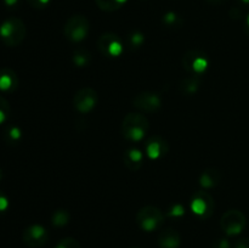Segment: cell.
I'll return each mask as SVG.
<instances>
[{
	"instance_id": "obj_1",
	"label": "cell",
	"mask_w": 249,
	"mask_h": 248,
	"mask_svg": "<svg viewBox=\"0 0 249 248\" xmlns=\"http://www.w3.org/2000/svg\"><path fill=\"white\" fill-rule=\"evenodd\" d=\"M27 27L21 18L10 17L0 24V39L9 48L18 46L24 40Z\"/></svg>"
},
{
	"instance_id": "obj_2",
	"label": "cell",
	"mask_w": 249,
	"mask_h": 248,
	"mask_svg": "<svg viewBox=\"0 0 249 248\" xmlns=\"http://www.w3.org/2000/svg\"><path fill=\"white\" fill-rule=\"evenodd\" d=\"M150 129L147 117L141 113H129L122 123V134L129 141H140L145 138Z\"/></svg>"
},
{
	"instance_id": "obj_3",
	"label": "cell",
	"mask_w": 249,
	"mask_h": 248,
	"mask_svg": "<svg viewBox=\"0 0 249 248\" xmlns=\"http://www.w3.org/2000/svg\"><path fill=\"white\" fill-rule=\"evenodd\" d=\"M90 23L89 19L84 15H73L72 17L67 19L65 27H63V33L68 40L73 43H79L84 40L89 34Z\"/></svg>"
},
{
	"instance_id": "obj_4",
	"label": "cell",
	"mask_w": 249,
	"mask_h": 248,
	"mask_svg": "<svg viewBox=\"0 0 249 248\" xmlns=\"http://www.w3.org/2000/svg\"><path fill=\"white\" fill-rule=\"evenodd\" d=\"M164 221V214L160 208L155 206L142 207L136 214V223L141 230L152 232L157 230Z\"/></svg>"
},
{
	"instance_id": "obj_5",
	"label": "cell",
	"mask_w": 249,
	"mask_h": 248,
	"mask_svg": "<svg viewBox=\"0 0 249 248\" xmlns=\"http://www.w3.org/2000/svg\"><path fill=\"white\" fill-rule=\"evenodd\" d=\"M246 224H247L246 215L238 209H230L225 212L220 220L221 229L229 236L240 235L245 230Z\"/></svg>"
},
{
	"instance_id": "obj_6",
	"label": "cell",
	"mask_w": 249,
	"mask_h": 248,
	"mask_svg": "<svg viewBox=\"0 0 249 248\" xmlns=\"http://www.w3.org/2000/svg\"><path fill=\"white\" fill-rule=\"evenodd\" d=\"M182 63H184L185 70L191 75H202L209 66V61L206 53L201 50H196V49L189 50L185 53Z\"/></svg>"
},
{
	"instance_id": "obj_7",
	"label": "cell",
	"mask_w": 249,
	"mask_h": 248,
	"mask_svg": "<svg viewBox=\"0 0 249 248\" xmlns=\"http://www.w3.org/2000/svg\"><path fill=\"white\" fill-rule=\"evenodd\" d=\"M97 92L96 90L90 87H84L75 92L73 97V106L79 113H89L97 104Z\"/></svg>"
},
{
	"instance_id": "obj_8",
	"label": "cell",
	"mask_w": 249,
	"mask_h": 248,
	"mask_svg": "<svg viewBox=\"0 0 249 248\" xmlns=\"http://www.w3.org/2000/svg\"><path fill=\"white\" fill-rule=\"evenodd\" d=\"M191 209L198 218L207 219L213 214L214 199L208 192L198 191L194 195L191 201Z\"/></svg>"
},
{
	"instance_id": "obj_9",
	"label": "cell",
	"mask_w": 249,
	"mask_h": 248,
	"mask_svg": "<svg viewBox=\"0 0 249 248\" xmlns=\"http://www.w3.org/2000/svg\"><path fill=\"white\" fill-rule=\"evenodd\" d=\"M22 240H23L24 245H27L28 247L39 248L43 247L48 242L49 233L43 225L33 224L24 229L23 233H22Z\"/></svg>"
},
{
	"instance_id": "obj_10",
	"label": "cell",
	"mask_w": 249,
	"mask_h": 248,
	"mask_svg": "<svg viewBox=\"0 0 249 248\" xmlns=\"http://www.w3.org/2000/svg\"><path fill=\"white\" fill-rule=\"evenodd\" d=\"M100 53L107 57H117L123 53V43L114 33H105L99 38Z\"/></svg>"
},
{
	"instance_id": "obj_11",
	"label": "cell",
	"mask_w": 249,
	"mask_h": 248,
	"mask_svg": "<svg viewBox=\"0 0 249 248\" xmlns=\"http://www.w3.org/2000/svg\"><path fill=\"white\" fill-rule=\"evenodd\" d=\"M134 106L142 112H147V113H153V112L158 111L162 106V100L155 92L145 91L140 92L134 99Z\"/></svg>"
},
{
	"instance_id": "obj_12",
	"label": "cell",
	"mask_w": 249,
	"mask_h": 248,
	"mask_svg": "<svg viewBox=\"0 0 249 248\" xmlns=\"http://www.w3.org/2000/svg\"><path fill=\"white\" fill-rule=\"evenodd\" d=\"M168 150H169V146H168V142L162 136H151L146 141L145 151L148 157L152 158V159H157L162 156H165V153H168Z\"/></svg>"
},
{
	"instance_id": "obj_13",
	"label": "cell",
	"mask_w": 249,
	"mask_h": 248,
	"mask_svg": "<svg viewBox=\"0 0 249 248\" xmlns=\"http://www.w3.org/2000/svg\"><path fill=\"white\" fill-rule=\"evenodd\" d=\"M181 245V237L177 230L167 228L158 236V246L160 248H179Z\"/></svg>"
},
{
	"instance_id": "obj_14",
	"label": "cell",
	"mask_w": 249,
	"mask_h": 248,
	"mask_svg": "<svg viewBox=\"0 0 249 248\" xmlns=\"http://www.w3.org/2000/svg\"><path fill=\"white\" fill-rule=\"evenodd\" d=\"M18 87V78L16 72L11 68H1L0 70V91L11 92Z\"/></svg>"
},
{
	"instance_id": "obj_15",
	"label": "cell",
	"mask_w": 249,
	"mask_h": 248,
	"mask_svg": "<svg viewBox=\"0 0 249 248\" xmlns=\"http://www.w3.org/2000/svg\"><path fill=\"white\" fill-rule=\"evenodd\" d=\"M221 180V173L216 168H208L199 177V185L204 189L218 186Z\"/></svg>"
},
{
	"instance_id": "obj_16",
	"label": "cell",
	"mask_w": 249,
	"mask_h": 248,
	"mask_svg": "<svg viewBox=\"0 0 249 248\" xmlns=\"http://www.w3.org/2000/svg\"><path fill=\"white\" fill-rule=\"evenodd\" d=\"M124 164L128 169L136 172L143 164V155L138 148H130L124 155Z\"/></svg>"
},
{
	"instance_id": "obj_17",
	"label": "cell",
	"mask_w": 249,
	"mask_h": 248,
	"mask_svg": "<svg viewBox=\"0 0 249 248\" xmlns=\"http://www.w3.org/2000/svg\"><path fill=\"white\" fill-rule=\"evenodd\" d=\"M201 75H190L180 83V91L186 95H192L198 90L201 84Z\"/></svg>"
},
{
	"instance_id": "obj_18",
	"label": "cell",
	"mask_w": 249,
	"mask_h": 248,
	"mask_svg": "<svg viewBox=\"0 0 249 248\" xmlns=\"http://www.w3.org/2000/svg\"><path fill=\"white\" fill-rule=\"evenodd\" d=\"M90 60H91V53L87 49L79 48L73 53V62L78 67H85V66L89 65Z\"/></svg>"
},
{
	"instance_id": "obj_19",
	"label": "cell",
	"mask_w": 249,
	"mask_h": 248,
	"mask_svg": "<svg viewBox=\"0 0 249 248\" xmlns=\"http://www.w3.org/2000/svg\"><path fill=\"white\" fill-rule=\"evenodd\" d=\"M96 5L102 10V11L112 12L121 9L122 5L125 4L126 0H95Z\"/></svg>"
},
{
	"instance_id": "obj_20",
	"label": "cell",
	"mask_w": 249,
	"mask_h": 248,
	"mask_svg": "<svg viewBox=\"0 0 249 248\" xmlns=\"http://www.w3.org/2000/svg\"><path fill=\"white\" fill-rule=\"evenodd\" d=\"M53 225L57 226V228H61V226H65L66 224L70 221V214H68L67 211H63V209H58L53 213Z\"/></svg>"
},
{
	"instance_id": "obj_21",
	"label": "cell",
	"mask_w": 249,
	"mask_h": 248,
	"mask_svg": "<svg viewBox=\"0 0 249 248\" xmlns=\"http://www.w3.org/2000/svg\"><path fill=\"white\" fill-rule=\"evenodd\" d=\"M10 111H11V107H10L9 101L0 95V124L6 122L10 116Z\"/></svg>"
},
{
	"instance_id": "obj_22",
	"label": "cell",
	"mask_w": 249,
	"mask_h": 248,
	"mask_svg": "<svg viewBox=\"0 0 249 248\" xmlns=\"http://www.w3.org/2000/svg\"><path fill=\"white\" fill-rule=\"evenodd\" d=\"M143 41H145V36H143V34L140 33V32H133L131 34H129L128 45L130 46V48H139V46L142 45Z\"/></svg>"
},
{
	"instance_id": "obj_23",
	"label": "cell",
	"mask_w": 249,
	"mask_h": 248,
	"mask_svg": "<svg viewBox=\"0 0 249 248\" xmlns=\"http://www.w3.org/2000/svg\"><path fill=\"white\" fill-rule=\"evenodd\" d=\"M5 138H6L7 142H10V143L17 142V141L21 140V138H22L21 129H19L18 126H11V128L7 129Z\"/></svg>"
},
{
	"instance_id": "obj_24",
	"label": "cell",
	"mask_w": 249,
	"mask_h": 248,
	"mask_svg": "<svg viewBox=\"0 0 249 248\" xmlns=\"http://www.w3.org/2000/svg\"><path fill=\"white\" fill-rule=\"evenodd\" d=\"M55 248H82V246L77 238L65 237L56 245Z\"/></svg>"
},
{
	"instance_id": "obj_25",
	"label": "cell",
	"mask_w": 249,
	"mask_h": 248,
	"mask_svg": "<svg viewBox=\"0 0 249 248\" xmlns=\"http://www.w3.org/2000/svg\"><path fill=\"white\" fill-rule=\"evenodd\" d=\"M163 22H164L167 26H180L182 22V19L180 18V16L178 14H175V12H167V14L163 16Z\"/></svg>"
},
{
	"instance_id": "obj_26",
	"label": "cell",
	"mask_w": 249,
	"mask_h": 248,
	"mask_svg": "<svg viewBox=\"0 0 249 248\" xmlns=\"http://www.w3.org/2000/svg\"><path fill=\"white\" fill-rule=\"evenodd\" d=\"M9 208V198L2 191H0V213H5Z\"/></svg>"
},
{
	"instance_id": "obj_27",
	"label": "cell",
	"mask_w": 249,
	"mask_h": 248,
	"mask_svg": "<svg viewBox=\"0 0 249 248\" xmlns=\"http://www.w3.org/2000/svg\"><path fill=\"white\" fill-rule=\"evenodd\" d=\"M185 214V208L181 206V204H175V206L172 207L170 209L169 215L172 216H182Z\"/></svg>"
},
{
	"instance_id": "obj_28",
	"label": "cell",
	"mask_w": 249,
	"mask_h": 248,
	"mask_svg": "<svg viewBox=\"0 0 249 248\" xmlns=\"http://www.w3.org/2000/svg\"><path fill=\"white\" fill-rule=\"evenodd\" d=\"M27 1L34 9H43L50 0H27Z\"/></svg>"
},
{
	"instance_id": "obj_29",
	"label": "cell",
	"mask_w": 249,
	"mask_h": 248,
	"mask_svg": "<svg viewBox=\"0 0 249 248\" xmlns=\"http://www.w3.org/2000/svg\"><path fill=\"white\" fill-rule=\"evenodd\" d=\"M235 248H249V238H240V240L235 243Z\"/></svg>"
},
{
	"instance_id": "obj_30",
	"label": "cell",
	"mask_w": 249,
	"mask_h": 248,
	"mask_svg": "<svg viewBox=\"0 0 249 248\" xmlns=\"http://www.w3.org/2000/svg\"><path fill=\"white\" fill-rule=\"evenodd\" d=\"M214 248H230V242L226 238H221L214 243Z\"/></svg>"
},
{
	"instance_id": "obj_31",
	"label": "cell",
	"mask_w": 249,
	"mask_h": 248,
	"mask_svg": "<svg viewBox=\"0 0 249 248\" xmlns=\"http://www.w3.org/2000/svg\"><path fill=\"white\" fill-rule=\"evenodd\" d=\"M230 15L233 17V18H240V17L242 16V11H241L240 9H237V7H235V9L231 10Z\"/></svg>"
},
{
	"instance_id": "obj_32",
	"label": "cell",
	"mask_w": 249,
	"mask_h": 248,
	"mask_svg": "<svg viewBox=\"0 0 249 248\" xmlns=\"http://www.w3.org/2000/svg\"><path fill=\"white\" fill-rule=\"evenodd\" d=\"M17 1H18V0H4V2L7 6H15V5L17 4Z\"/></svg>"
},
{
	"instance_id": "obj_33",
	"label": "cell",
	"mask_w": 249,
	"mask_h": 248,
	"mask_svg": "<svg viewBox=\"0 0 249 248\" xmlns=\"http://www.w3.org/2000/svg\"><path fill=\"white\" fill-rule=\"evenodd\" d=\"M245 29H246V33H247L248 35H249V14H248L247 18H246V27H245Z\"/></svg>"
},
{
	"instance_id": "obj_34",
	"label": "cell",
	"mask_w": 249,
	"mask_h": 248,
	"mask_svg": "<svg viewBox=\"0 0 249 248\" xmlns=\"http://www.w3.org/2000/svg\"><path fill=\"white\" fill-rule=\"evenodd\" d=\"M243 2H245V4H249V0H242Z\"/></svg>"
},
{
	"instance_id": "obj_35",
	"label": "cell",
	"mask_w": 249,
	"mask_h": 248,
	"mask_svg": "<svg viewBox=\"0 0 249 248\" xmlns=\"http://www.w3.org/2000/svg\"><path fill=\"white\" fill-rule=\"evenodd\" d=\"M209 1H215L216 2V1H220V0H209Z\"/></svg>"
},
{
	"instance_id": "obj_36",
	"label": "cell",
	"mask_w": 249,
	"mask_h": 248,
	"mask_svg": "<svg viewBox=\"0 0 249 248\" xmlns=\"http://www.w3.org/2000/svg\"><path fill=\"white\" fill-rule=\"evenodd\" d=\"M0 180H1V172H0Z\"/></svg>"
}]
</instances>
